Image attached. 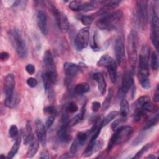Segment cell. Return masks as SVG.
Returning <instances> with one entry per match:
<instances>
[{"mask_svg":"<svg viewBox=\"0 0 159 159\" xmlns=\"http://www.w3.org/2000/svg\"><path fill=\"white\" fill-rule=\"evenodd\" d=\"M8 37L18 56L22 59L25 58L28 55L27 47L20 31L17 29H11L8 32Z\"/></svg>","mask_w":159,"mask_h":159,"instance_id":"1","label":"cell"},{"mask_svg":"<svg viewBox=\"0 0 159 159\" xmlns=\"http://www.w3.org/2000/svg\"><path fill=\"white\" fill-rule=\"evenodd\" d=\"M122 14L118 11L106 14L99 19L96 22L98 27L103 30H112L115 29L119 23Z\"/></svg>","mask_w":159,"mask_h":159,"instance_id":"2","label":"cell"},{"mask_svg":"<svg viewBox=\"0 0 159 159\" xmlns=\"http://www.w3.org/2000/svg\"><path fill=\"white\" fill-rule=\"evenodd\" d=\"M134 129L130 126H122L114 131L107 145V150L110 151L113 147L125 143L130 137Z\"/></svg>","mask_w":159,"mask_h":159,"instance_id":"3","label":"cell"},{"mask_svg":"<svg viewBox=\"0 0 159 159\" xmlns=\"http://www.w3.org/2000/svg\"><path fill=\"white\" fill-rule=\"evenodd\" d=\"M15 78L13 74H7L4 80V90L5 93L4 104L9 108H12L16 105V96L14 94Z\"/></svg>","mask_w":159,"mask_h":159,"instance_id":"4","label":"cell"},{"mask_svg":"<svg viewBox=\"0 0 159 159\" xmlns=\"http://www.w3.org/2000/svg\"><path fill=\"white\" fill-rule=\"evenodd\" d=\"M43 65L44 71L42 73L56 83L57 80V73L53 55L49 50H47L44 52L43 56Z\"/></svg>","mask_w":159,"mask_h":159,"instance_id":"5","label":"cell"},{"mask_svg":"<svg viewBox=\"0 0 159 159\" xmlns=\"http://www.w3.org/2000/svg\"><path fill=\"white\" fill-rule=\"evenodd\" d=\"M129 61L133 71L135 69L137 60V35L135 31H131L128 37Z\"/></svg>","mask_w":159,"mask_h":159,"instance_id":"6","label":"cell"},{"mask_svg":"<svg viewBox=\"0 0 159 159\" xmlns=\"http://www.w3.org/2000/svg\"><path fill=\"white\" fill-rule=\"evenodd\" d=\"M89 40V28H82L78 32L75 39V47L77 50H82L86 48Z\"/></svg>","mask_w":159,"mask_h":159,"instance_id":"7","label":"cell"},{"mask_svg":"<svg viewBox=\"0 0 159 159\" xmlns=\"http://www.w3.org/2000/svg\"><path fill=\"white\" fill-rule=\"evenodd\" d=\"M158 16L153 10V14L151 20V29H150V39L153 45L155 48L158 50Z\"/></svg>","mask_w":159,"mask_h":159,"instance_id":"8","label":"cell"},{"mask_svg":"<svg viewBox=\"0 0 159 159\" xmlns=\"http://www.w3.org/2000/svg\"><path fill=\"white\" fill-rule=\"evenodd\" d=\"M137 16L141 25H145L148 21V8L147 1H137Z\"/></svg>","mask_w":159,"mask_h":159,"instance_id":"9","label":"cell"},{"mask_svg":"<svg viewBox=\"0 0 159 159\" xmlns=\"http://www.w3.org/2000/svg\"><path fill=\"white\" fill-rule=\"evenodd\" d=\"M150 55L149 47L145 45L141 48L139 56V70L140 71H149L148 59Z\"/></svg>","mask_w":159,"mask_h":159,"instance_id":"10","label":"cell"},{"mask_svg":"<svg viewBox=\"0 0 159 159\" xmlns=\"http://www.w3.org/2000/svg\"><path fill=\"white\" fill-rule=\"evenodd\" d=\"M52 11L59 29L62 32H66L69 28V22L66 14L55 7H52Z\"/></svg>","mask_w":159,"mask_h":159,"instance_id":"11","label":"cell"},{"mask_svg":"<svg viewBox=\"0 0 159 159\" xmlns=\"http://www.w3.org/2000/svg\"><path fill=\"white\" fill-rule=\"evenodd\" d=\"M37 138L42 146H45L47 142V128L45 125L40 119H37L35 122Z\"/></svg>","mask_w":159,"mask_h":159,"instance_id":"12","label":"cell"},{"mask_svg":"<svg viewBox=\"0 0 159 159\" xmlns=\"http://www.w3.org/2000/svg\"><path fill=\"white\" fill-rule=\"evenodd\" d=\"M114 50L117 61L119 65H121L125 58L124 45L121 37H118L116 38L115 41Z\"/></svg>","mask_w":159,"mask_h":159,"instance_id":"13","label":"cell"},{"mask_svg":"<svg viewBox=\"0 0 159 159\" xmlns=\"http://www.w3.org/2000/svg\"><path fill=\"white\" fill-rule=\"evenodd\" d=\"M37 23L38 27L42 34L44 35H47L48 32L47 25V16L44 11H38L37 14Z\"/></svg>","mask_w":159,"mask_h":159,"instance_id":"14","label":"cell"},{"mask_svg":"<svg viewBox=\"0 0 159 159\" xmlns=\"http://www.w3.org/2000/svg\"><path fill=\"white\" fill-rule=\"evenodd\" d=\"M68 123L67 122L66 117L63 116V124L60 127L58 132L57 136L59 140L63 143H66L70 140V136L68 133Z\"/></svg>","mask_w":159,"mask_h":159,"instance_id":"15","label":"cell"},{"mask_svg":"<svg viewBox=\"0 0 159 159\" xmlns=\"http://www.w3.org/2000/svg\"><path fill=\"white\" fill-rule=\"evenodd\" d=\"M134 84V81L132 78V75L129 71L125 72L122 78V85H121V92L125 94L132 87V86Z\"/></svg>","mask_w":159,"mask_h":159,"instance_id":"16","label":"cell"},{"mask_svg":"<svg viewBox=\"0 0 159 159\" xmlns=\"http://www.w3.org/2000/svg\"><path fill=\"white\" fill-rule=\"evenodd\" d=\"M63 70L66 75L69 78L75 76L80 71L78 65L71 62H65L63 65Z\"/></svg>","mask_w":159,"mask_h":159,"instance_id":"17","label":"cell"},{"mask_svg":"<svg viewBox=\"0 0 159 159\" xmlns=\"http://www.w3.org/2000/svg\"><path fill=\"white\" fill-rule=\"evenodd\" d=\"M93 78L97 83L98 88L100 93L102 95L104 94L106 91L107 84L103 75L99 72L95 73L93 75Z\"/></svg>","mask_w":159,"mask_h":159,"instance_id":"18","label":"cell"},{"mask_svg":"<svg viewBox=\"0 0 159 159\" xmlns=\"http://www.w3.org/2000/svg\"><path fill=\"white\" fill-rule=\"evenodd\" d=\"M103 143L101 140H94V141H89V144L86 148L84 154L86 156H90L93 153L99 150L102 147Z\"/></svg>","mask_w":159,"mask_h":159,"instance_id":"19","label":"cell"},{"mask_svg":"<svg viewBox=\"0 0 159 159\" xmlns=\"http://www.w3.org/2000/svg\"><path fill=\"white\" fill-rule=\"evenodd\" d=\"M150 72H141L138 71L139 81L141 86L145 89H148L150 88Z\"/></svg>","mask_w":159,"mask_h":159,"instance_id":"20","label":"cell"},{"mask_svg":"<svg viewBox=\"0 0 159 159\" xmlns=\"http://www.w3.org/2000/svg\"><path fill=\"white\" fill-rule=\"evenodd\" d=\"M29 147L27 152V157L31 158L38 151L39 147V142L37 139L34 137L32 140L29 143Z\"/></svg>","mask_w":159,"mask_h":159,"instance_id":"21","label":"cell"},{"mask_svg":"<svg viewBox=\"0 0 159 159\" xmlns=\"http://www.w3.org/2000/svg\"><path fill=\"white\" fill-rule=\"evenodd\" d=\"M106 68L107 70V72L111 82L114 83L117 79V65L116 61H114Z\"/></svg>","mask_w":159,"mask_h":159,"instance_id":"22","label":"cell"},{"mask_svg":"<svg viewBox=\"0 0 159 159\" xmlns=\"http://www.w3.org/2000/svg\"><path fill=\"white\" fill-rule=\"evenodd\" d=\"M114 60L108 55H103L101 57L97 62V65L101 67L107 68L109 65H111Z\"/></svg>","mask_w":159,"mask_h":159,"instance_id":"23","label":"cell"},{"mask_svg":"<svg viewBox=\"0 0 159 159\" xmlns=\"http://www.w3.org/2000/svg\"><path fill=\"white\" fill-rule=\"evenodd\" d=\"M90 90V86L88 83L82 82L78 83L75 88V92L78 95H82L88 93Z\"/></svg>","mask_w":159,"mask_h":159,"instance_id":"24","label":"cell"},{"mask_svg":"<svg viewBox=\"0 0 159 159\" xmlns=\"http://www.w3.org/2000/svg\"><path fill=\"white\" fill-rule=\"evenodd\" d=\"M20 142H21V138L20 136H19L16 139L13 145L12 146L11 150L9 152L7 156V158L11 159L15 156V155L17 153V152L19 150V148L20 145Z\"/></svg>","mask_w":159,"mask_h":159,"instance_id":"25","label":"cell"},{"mask_svg":"<svg viewBox=\"0 0 159 159\" xmlns=\"http://www.w3.org/2000/svg\"><path fill=\"white\" fill-rule=\"evenodd\" d=\"M34 138L32 129L30 124V122L28 121L26 124V134L24 138V145H28Z\"/></svg>","mask_w":159,"mask_h":159,"instance_id":"26","label":"cell"},{"mask_svg":"<svg viewBox=\"0 0 159 159\" xmlns=\"http://www.w3.org/2000/svg\"><path fill=\"white\" fill-rule=\"evenodd\" d=\"M85 1H72L68 5L69 8L73 11H83Z\"/></svg>","mask_w":159,"mask_h":159,"instance_id":"27","label":"cell"},{"mask_svg":"<svg viewBox=\"0 0 159 159\" xmlns=\"http://www.w3.org/2000/svg\"><path fill=\"white\" fill-rule=\"evenodd\" d=\"M129 112V102L125 99H123L120 102L119 114H120L121 117L126 118Z\"/></svg>","mask_w":159,"mask_h":159,"instance_id":"28","label":"cell"},{"mask_svg":"<svg viewBox=\"0 0 159 159\" xmlns=\"http://www.w3.org/2000/svg\"><path fill=\"white\" fill-rule=\"evenodd\" d=\"M119 115V111H113L109 112L102 120L101 124L102 127L104 126H106L107 124H108L111 121L114 119Z\"/></svg>","mask_w":159,"mask_h":159,"instance_id":"29","label":"cell"},{"mask_svg":"<svg viewBox=\"0 0 159 159\" xmlns=\"http://www.w3.org/2000/svg\"><path fill=\"white\" fill-rule=\"evenodd\" d=\"M121 2L120 1H104V6L102 9V12L107 11L109 9H112L116 8L120 3Z\"/></svg>","mask_w":159,"mask_h":159,"instance_id":"30","label":"cell"},{"mask_svg":"<svg viewBox=\"0 0 159 159\" xmlns=\"http://www.w3.org/2000/svg\"><path fill=\"white\" fill-rule=\"evenodd\" d=\"M153 145V142H150L147 143L145 146H143L136 154L135 156H134V158H140L142 157V156L146 153L147 151H148Z\"/></svg>","mask_w":159,"mask_h":159,"instance_id":"31","label":"cell"},{"mask_svg":"<svg viewBox=\"0 0 159 159\" xmlns=\"http://www.w3.org/2000/svg\"><path fill=\"white\" fill-rule=\"evenodd\" d=\"M112 94H113V91L112 89L111 88L109 89L108 91V94L107 95V96L106 97L105 100L104 101L103 103H102V109L103 110H107L111 104V100H112Z\"/></svg>","mask_w":159,"mask_h":159,"instance_id":"32","label":"cell"},{"mask_svg":"<svg viewBox=\"0 0 159 159\" xmlns=\"http://www.w3.org/2000/svg\"><path fill=\"white\" fill-rule=\"evenodd\" d=\"M150 101V98L148 96H142L135 102V105L137 108H141L146 103Z\"/></svg>","mask_w":159,"mask_h":159,"instance_id":"33","label":"cell"},{"mask_svg":"<svg viewBox=\"0 0 159 159\" xmlns=\"http://www.w3.org/2000/svg\"><path fill=\"white\" fill-rule=\"evenodd\" d=\"M158 122V114H157L153 118L150 119L143 127V130H148L156 125Z\"/></svg>","mask_w":159,"mask_h":159,"instance_id":"34","label":"cell"},{"mask_svg":"<svg viewBox=\"0 0 159 159\" xmlns=\"http://www.w3.org/2000/svg\"><path fill=\"white\" fill-rule=\"evenodd\" d=\"M88 139V134L83 132H80L77 134V136L76 138V140L80 145V146H82L84 145L85 142Z\"/></svg>","mask_w":159,"mask_h":159,"instance_id":"35","label":"cell"},{"mask_svg":"<svg viewBox=\"0 0 159 159\" xmlns=\"http://www.w3.org/2000/svg\"><path fill=\"white\" fill-rule=\"evenodd\" d=\"M151 67L153 70H157L158 69V57L156 52H153L151 56Z\"/></svg>","mask_w":159,"mask_h":159,"instance_id":"36","label":"cell"},{"mask_svg":"<svg viewBox=\"0 0 159 159\" xmlns=\"http://www.w3.org/2000/svg\"><path fill=\"white\" fill-rule=\"evenodd\" d=\"M126 118L121 117L120 119H116L111 125V128L112 129L115 131L116 130H117L118 128L120 127V125L125 120Z\"/></svg>","mask_w":159,"mask_h":159,"instance_id":"37","label":"cell"},{"mask_svg":"<svg viewBox=\"0 0 159 159\" xmlns=\"http://www.w3.org/2000/svg\"><path fill=\"white\" fill-rule=\"evenodd\" d=\"M43 112L46 114H48L49 116L50 115H56L57 110L53 106L50 105V106H47L43 108Z\"/></svg>","mask_w":159,"mask_h":159,"instance_id":"38","label":"cell"},{"mask_svg":"<svg viewBox=\"0 0 159 159\" xmlns=\"http://www.w3.org/2000/svg\"><path fill=\"white\" fill-rule=\"evenodd\" d=\"M93 21V18L90 16H83L81 17V23L86 26L90 25Z\"/></svg>","mask_w":159,"mask_h":159,"instance_id":"39","label":"cell"},{"mask_svg":"<svg viewBox=\"0 0 159 159\" xmlns=\"http://www.w3.org/2000/svg\"><path fill=\"white\" fill-rule=\"evenodd\" d=\"M78 110V107L77 104L74 102H70L66 107V111L70 113H75L77 112Z\"/></svg>","mask_w":159,"mask_h":159,"instance_id":"40","label":"cell"},{"mask_svg":"<svg viewBox=\"0 0 159 159\" xmlns=\"http://www.w3.org/2000/svg\"><path fill=\"white\" fill-rule=\"evenodd\" d=\"M18 128L16 125H12L9 129V136L11 138H14L18 135Z\"/></svg>","mask_w":159,"mask_h":159,"instance_id":"41","label":"cell"},{"mask_svg":"<svg viewBox=\"0 0 159 159\" xmlns=\"http://www.w3.org/2000/svg\"><path fill=\"white\" fill-rule=\"evenodd\" d=\"M55 116L56 115H50L48 116V117L47 118L46 122H45V127L47 128V129H48L51 127V126L52 125V124L54 122L55 120Z\"/></svg>","mask_w":159,"mask_h":159,"instance_id":"42","label":"cell"},{"mask_svg":"<svg viewBox=\"0 0 159 159\" xmlns=\"http://www.w3.org/2000/svg\"><path fill=\"white\" fill-rule=\"evenodd\" d=\"M27 84L30 88H35L37 85V81L35 78L30 77L27 80Z\"/></svg>","mask_w":159,"mask_h":159,"instance_id":"43","label":"cell"},{"mask_svg":"<svg viewBox=\"0 0 159 159\" xmlns=\"http://www.w3.org/2000/svg\"><path fill=\"white\" fill-rule=\"evenodd\" d=\"M80 145L78 144V143L77 142V141L76 140H75L73 141V142L72 143L71 147H70V152L73 154L75 153L78 150V148L80 147Z\"/></svg>","mask_w":159,"mask_h":159,"instance_id":"44","label":"cell"},{"mask_svg":"<svg viewBox=\"0 0 159 159\" xmlns=\"http://www.w3.org/2000/svg\"><path fill=\"white\" fill-rule=\"evenodd\" d=\"M25 71L29 75H33L35 71V66L32 64H27L25 66Z\"/></svg>","mask_w":159,"mask_h":159,"instance_id":"45","label":"cell"},{"mask_svg":"<svg viewBox=\"0 0 159 159\" xmlns=\"http://www.w3.org/2000/svg\"><path fill=\"white\" fill-rule=\"evenodd\" d=\"M81 120L80 119V117L79 116V114L76 115V116H75L74 117H73L70 120V122L68 123V124L70 125V126H73V125H75L76 124H78Z\"/></svg>","mask_w":159,"mask_h":159,"instance_id":"46","label":"cell"},{"mask_svg":"<svg viewBox=\"0 0 159 159\" xmlns=\"http://www.w3.org/2000/svg\"><path fill=\"white\" fill-rule=\"evenodd\" d=\"M101 107V104L98 101H94L92 103L91 106V109L93 112H97L99 111V108Z\"/></svg>","mask_w":159,"mask_h":159,"instance_id":"47","label":"cell"},{"mask_svg":"<svg viewBox=\"0 0 159 159\" xmlns=\"http://www.w3.org/2000/svg\"><path fill=\"white\" fill-rule=\"evenodd\" d=\"M143 139H144V136H143V134H141L139 135L136 137V139H135V140H134L133 143H134V145H137L139 144L140 143H141Z\"/></svg>","mask_w":159,"mask_h":159,"instance_id":"48","label":"cell"},{"mask_svg":"<svg viewBox=\"0 0 159 159\" xmlns=\"http://www.w3.org/2000/svg\"><path fill=\"white\" fill-rule=\"evenodd\" d=\"M153 101L156 102H158L159 101V88H158V84L157 85L156 89H155V91L154 93Z\"/></svg>","mask_w":159,"mask_h":159,"instance_id":"49","label":"cell"},{"mask_svg":"<svg viewBox=\"0 0 159 159\" xmlns=\"http://www.w3.org/2000/svg\"><path fill=\"white\" fill-rule=\"evenodd\" d=\"M9 58V54L6 52H2L0 53V58L2 60H6Z\"/></svg>","mask_w":159,"mask_h":159,"instance_id":"50","label":"cell"},{"mask_svg":"<svg viewBox=\"0 0 159 159\" xmlns=\"http://www.w3.org/2000/svg\"><path fill=\"white\" fill-rule=\"evenodd\" d=\"M40 158H49V155H48V153L47 152V151H43L40 157H39Z\"/></svg>","mask_w":159,"mask_h":159,"instance_id":"51","label":"cell"},{"mask_svg":"<svg viewBox=\"0 0 159 159\" xmlns=\"http://www.w3.org/2000/svg\"><path fill=\"white\" fill-rule=\"evenodd\" d=\"M146 158H156L155 156L153 155H150L147 156Z\"/></svg>","mask_w":159,"mask_h":159,"instance_id":"52","label":"cell"},{"mask_svg":"<svg viewBox=\"0 0 159 159\" xmlns=\"http://www.w3.org/2000/svg\"><path fill=\"white\" fill-rule=\"evenodd\" d=\"M0 157H1V158H2V159H5V156H4L3 155H1Z\"/></svg>","mask_w":159,"mask_h":159,"instance_id":"53","label":"cell"}]
</instances>
